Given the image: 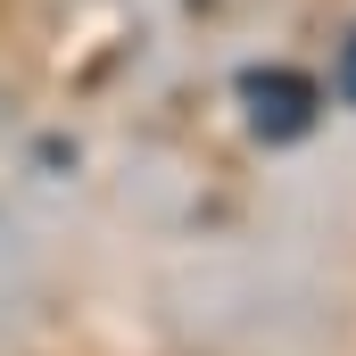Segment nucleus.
Wrapping results in <instances>:
<instances>
[{"label": "nucleus", "instance_id": "f257e3e1", "mask_svg": "<svg viewBox=\"0 0 356 356\" xmlns=\"http://www.w3.org/2000/svg\"><path fill=\"white\" fill-rule=\"evenodd\" d=\"M241 99H249V124H257L266 141H298V133L315 124V108H323V91L307 83L298 67H249V75H241Z\"/></svg>", "mask_w": 356, "mask_h": 356}, {"label": "nucleus", "instance_id": "f03ea898", "mask_svg": "<svg viewBox=\"0 0 356 356\" xmlns=\"http://www.w3.org/2000/svg\"><path fill=\"white\" fill-rule=\"evenodd\" d=\"M340 99H356V33H348V50H340Z\"/></svg>", "mask_w": 356, "mask_h": 356}]
</instances>
